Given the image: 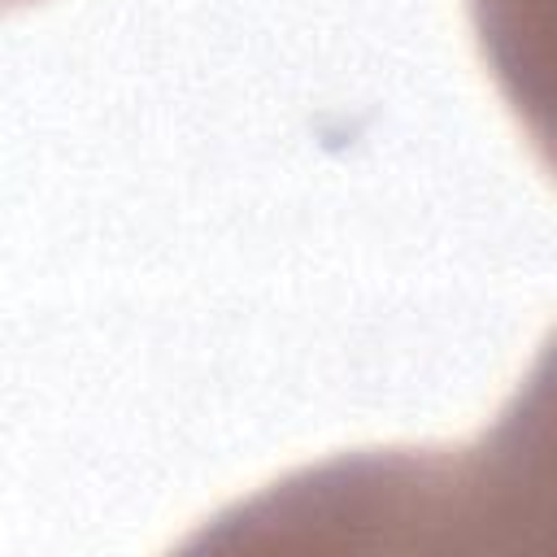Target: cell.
I'll use <instances>...</instances> for the list:
<instances>
[{"mask_svg":"<svg viewBox=\"0 0 557 557\" xmlns=\"http://www.w3.org/2000/svg\"><path fill=\"white\" fill-rule=\"evenodd\" d=\"M300 505L396 527L418 548L557 553V326L474 444L339 457L300 474Z\"/></svg>","mask_w":557,"mask_h":557,"instance_id":"6da1fadb","label":"cell"},{"mask_svg":"<svg viewBox=\"0 0 557 557\" xmlns=\"http://www.w3.org/2000/svg\"><path fill=\"white\" fill-rule=\"evenodd\" d=\"M479 57L557 183V0H466Z\"/></svg>","mask_w":557,"mask_h":557,"instance_id":"7a4b0ae2","label":"cell"}]
</instances>
